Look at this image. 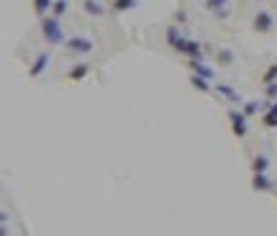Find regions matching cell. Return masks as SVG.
Returning a JSON list of instances; mask_svg holds the SVG:
<instances>
[{
	"instance_id": "cell-1",
	"label": "cell",
	"mask_w": 277,
	"mask_h": 236,
	"mask_svg": "<svg viewBox=\"0 0 277 236\" xmlns=\"http://www.w3.org/2000/svg\"><path fill=\"white\" fill-rule=\"evenodd\" d=\"M41 31H44V41L49 47H59V44H65V41H67V36H65V31H62L57 16L41 21Z\"/></svg>"
},
{
	"instance_id": "cell-2",
	"label": "cell",
	"mask_w": 277,
	"mask_h": 236,
	"mask_svg": "<svg viewBox=\"0 0 277 236\" xmlns=\"http://www.w3.org/2000/svg\"><path fill=\"white\" fill-rule=\"evenodd\" d=\"M65 47H67V52H72V54H93V41L90 39H85V36H70L67 41H65Z\"/></svg>"
},
{
	"instance_id": "cell-3",
	"label": "cell",
	"mask_w": 277,
	"mask_h": 236,
	"mask_svg": "<svg viewBox=\"0 0 277 236\" xmlns=\"http://www.w3.org/2000/svg\"><path fill=\"white\" fill-rule=\"evenodd\" d=\"M246 113L244 111H236V108H233V111H228V121H231V131H233V136H246Z\"/></svg>"
},
{
	"instance_id": "cell-4",
	"label": "cell",
	"mask_w": 277,
	"mask_h": 236,
	"mask_svg": "<svg viewBox=\"0 0 277 236\" xmlns=\"http://www.w3.org/2000/svg\"><path fill=\"white\" fill-rule=\"evenodd\" d=\"M167 44L172 47V49H177V54H185L187 39L182 36V31H180L177 26H169V29H167Z\"/></svg>"
},
{
	"instance_id": "cell-5",
	"label": "cell",
	"mask_w": 277,
	"mask_h": 236,
	"mask_svg": "<svg viewBox=\"0 0 277 236\" xmlns=\"http://www.w3.org/2000/svg\"><path fill=\"white\" fill-rule=\"evenodd\" d=\"M251 26H254V31H259V34H269L272 26H274V18H272L269 11H259L257 16H254Z\"/></svg>"
},
{
	"instance_id": "cell-6",
	"label": "cell",
	"mask_w": 277,
	"mask_h": 236,
	"mask_svg": "<svg viewBox=\"0 0 277 236\" xmlns=\"http://www.w3.org/2000/svg\"><path fill=\"white\" fill-rule=\"evenodd\" d=\"M216 93H218V95H223L231 105H241V95H239L236 90H233L231 85H216Z\"/></svg>"
},
{
	"instance_id": "cell-7",
	"label": "cell",
	"mask_w": 277,
	"mask_h": 236,
	"mask_svg": "<svg viewBox=\"0 0 277 236\" xmlns=\"http://www.w3.org/2000/svg\"><path fill=\"white\" fill-rule=\"evenodd\" d=\"M190 70H193L195 75H200V77H205V80L216 77V72H213L208 64H203V59H190Z\"/></svg>"
},
{
	"instance_id": "cell-8",
	"label": "cell",
	"mask_w": 277,
	"mask_h": 236,
	"mask_svg": "<svg viewBox=\"0 0 277 236\" xmlns=\"http://www.w3.org/2000/svg\"><path fill=\"white\" fill-rule=\"evenodd\" d=\"M251 187H254V190H259V192L272 190V180H269L264 172H254V177H251Z\"/></svg>"
},
{
	"instance_id": "cell-9",
	"label": "cell",
	"mask_w": 277,
	"mask_h": 236,
	"mask_svg": "<svg viewBox=\"0 0 277 236\" xmlns=\"http://www.w3.org/2000/svg\"><path fill=\"white\" fill-rule=\"evenodd\" d=\"M47 64H49V54H39V57H36V62L31 64V70H29V75H31V77H39L41 72H44V70H47Z\"/></svg>"
},
{
	"instance_id": "cell-10",
	"label": "cell",
	"mask_w": 277,
	"mask_h": 236,
	"mask_svg": "<svg viewBox=\"0 0 277 236\" xmlns=\"http://www.w3.org/2000/svg\"><path fill=\"white\" fill-rule=\"evenodd\" d=\"M88 75H90V64H77V67H72V70H70V75H67V77H70L72 82H80V80H85Z\"/></svg>"
},
{
	"instance_id": "cell-11",
	"label": "cell",
	"mask_w": 277,
	"mask_h": 236,
	"mask_svg": "<svg viewBox=\"0 0 277 236\" xmlns=\"http://www.w3.org/2000/svg\"><path fill=\"white\" fill-rule=\"evenodd\" d=\"M185 54H187L190 59H203V47L198 44V41H193V39H187V47H185Z\"/></svg>"
},
{
	"instance_id": "cell-12",
	"label": "cell",
	"mask_w": 277,
	"mask_h": 236,
	"mask_svg": "<svg viewBox=\"0 0 277 236\" xmlns=\"http://www.w3.org/2000/svg\"><path fill=\"white\" fill-rule=\"evenodd\" d=\"M82 8H85V13H88V16H93V18L103 16V6L98 3V0H85V3H82Z\"/></svg>"
},
{
	"instance_id": "cell-13",
	"label": "cell",
	"mask_w": 277,
	"mask_h": 236,
	"mask_svg": "<svg viewBox=\"0 0 277 236\" xmlns=\"http://www.w3.org/2000/svg\"><path fill=\"white\" fill-rule=\"evenodd\" d=\"M139 6V0H113V13H126Z\"/></svg>"
},
{
	"instance_id": "cell-14",
	"label": "cell",
	"mask_w": 277,
	"mask_h": 236,
	"mask_svg": "<svg viewBox=\"0 0 277 236\" xmlns=\"http://www.w3.org/2000/svg\"><path fill=\"white\" fill-rule=\"evenodd\" d=\"M226 3H228V0H205V6L216 16H221V18H226Z\"/></svg>"
},
{
	"instance_id": "cell-15",
	"label": "cell",
	"mask_w": 277,
	"mask_h": 236,
	"mask_svg": "<svg viewBox=\"0 0 277 236\" xmlns=\"http://www.w3.org/2000/svg\"><path fill=\"white\" fill-rule=\"evenodd\" d=\"M267 167H269V159L264 154H257V157L251 159V169H254V172H267Z\"/></svg>"
},
{
	"instance_id": "cell-16",
	"label": "cell",
	"mask_w": 277,
	"mask_h": 236,
	"mask_svg": "<svg viewBox=\"0 0 277 236\" xmlns=\"http://www.w3.org/2000/svg\"><path fill=\"white\" fill-rule=\"evenodd\" d=\"M52 6H54V0H34V13L36 16H44V13H49Z\"/></svg>"
},
{
	"instance_id": "cell-17",
	"label": "cell",
	"mask_w": 277,
	"mask_h": 236,
	"mask_svg": "<svg viewBox=\"0 0 277 236\" xmlns=\"http://www.w3.org/2000/svg\"><path fill=\"white\" fill-rule=\"evenodd\" d=\"M264 126H267V128H277V103L269 105V111H267V116H264Z\"/></svg>"
},
{
	"instance_id": "cell-18",
	"label": "cell",
	"mask_w": 277,
	"mask_h": 236,
	"mask_svg": "<svg viewBox=\"0 0 277 236\" xmlns=\"http://www.w3.org/2000/svg\"><path fill=\"white\" fill-rule=\"evenodd\" d=\"M190 85H193V88H198V90H203V93H208L210 88H208V80L205 77H200V75H190Z\"/></svg>"
},
{
	"instance_id": "cell-19",
	"label": "cell",
	"mask_w": 277,
	"mask_h": 236,
	"mask_svg": "<svg viewBox=\"0 0 277 236\" xmlns=\"http://www.w3.org/2000/svg\"><path fill=\"white\" fill-rule=\"evenodd\" d=\"M262 80H264V85H272V82H277V64H272V67L264 72V77H262Z\"/></svg>"
},
{
	"instance_id": "cell-20",
	"label": "cell",
	"mask_w": 277,
	"mask_h": 236,
	"mask_svg": "<svg viewBox=\"0 0 277 236\" xmlns=\"http://www.w3.org/2000/svg\"><path fill=\"white\" fill-rule=\"evenodd\" d=\"M52 11H54V16H57V18H59V16H65V11H67V0H54Z\"/></svg>"
},
{
	"instance_id": "cell-21",
	"label": "cell",
	"mask_w": 277,
	"mask_h": 236,
	"mask_svg": "<svg viewBox=\"0 0 277 236\" xmlns=\"http://www.w3.org/2000/svg\"><path fill=\"white\" fill-rule=\"evenodd\" d=\"M216 59H218V64H231V62H233V54H231L228 49H221V52L216 54Z\"/></svg>"
},
{
	"instance_id": "cell-22",
	"label": "cell",
	"mask_w": 277,
	"mask_h": 236,
	"mask_svg": "<svg viewBox=\"0 0 277 236\" xmlns=\"http://www.w3.org/2000/svg\"><path fill=\"white\" fill-rule=\"evenodd\" d=\"M259 111V100H249V103H244V113L246 116H254Z\"/></svg>"
},
{
	"instance_id": "cell-23",
	"label": "cell",
	"mask_w": 277,
	"mask_h": 236,
	"mask_svg": "<svg viewBox=\"0 0 277 236\" xmlns=\"http://www.w3.org/2000/svg\"><path fill=\"white\" fill-rule=\"evenodd\" d=\"M269 98H277V82H272V85H267V90H264Z\"/></svg>"
},
{
	"instance_id": "cell-24",
	"label": "cell",
	"mask_w": 277,
	"mask_h": 236,
	"mask_svg": "<svg viewBox=\"0 0 277 236\" xmlns=\"http://www.w3.org/2000/svg\"><path fill=\"white\" fill-rule=\"evenodd\" d=\"M175 21H177V24H182V21H185V13H182V11H177V13H175Z\"/></svg>"
}]
</instances>
